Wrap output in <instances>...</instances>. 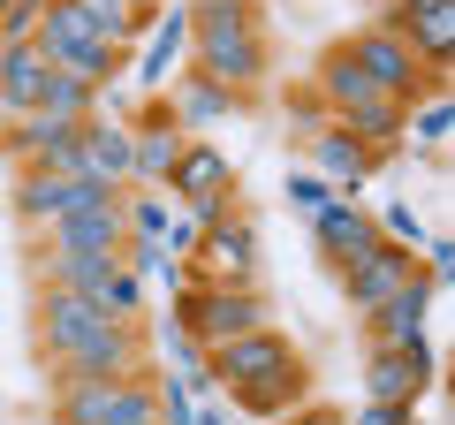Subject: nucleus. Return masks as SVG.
Wrapping results in <instances>:
<instances>
[{"label": "nucleus", "instance_id": "nucleus-19", "mask_svg": "<svg viewBox=\"0 0 455 425\" xmlns=\"http://www.w3.org/2000/svg\"><path fill=\"white\" fill-rule=\"evenodd\" d=\"M379 23L387 31H403L410 38V53H418L433 76H448V61H455V0H433V8H379Z\"/></svg>", "mask_w": 455, "mask_h": 425}, {"label": "nucleus", "instance_id": "nucleus-9", "mask_svg": "<svg viewBox=\"0 0 455 425\" xmlns=\"http://www.w3.org/2000/svg\"><path fill=\"white\" fill-rule=\"evenodd\" d=\"M99 197H114L107 182H84V175H61V167H16V190H8V205H16L23 229H53V221H68V212L99 205Z\"/></svg>", "mask_w": 455, "mask_h": 425}, {"label": "nucleus", "instance_id": "nucleus-22", "mask_svg": "<svg viewBox=\"0 0 455 425\" xmlns=\"http://www.w3.org/2000/svg\"><path fill=\"white\" fill-rule=\"evenodd\" d=\"M311 84H319V99L334 107V115H349V107H364V99H379V84L364 76L357 61H349V46H341V38H334L326 53H319V68H311Z\"/></svg>", "mask_w": 455, "mask_h": 425}, {"label": "nucleus", "instance_id": "nucleus-2", "mask_svg": "<svg viewBox=\"0 0 455 425\" xmlns=\"http://www.w3.org/2000/svg\"><path fill=\"white\" fill-rule=\"evenodd\" d=\"M53 373H76V380H137L152 373V334L145 319H99V327L76 334H38Z\"/></svg>", "mask_w": 455, "mask_h": 425}, {"label": "nucleus", "instance_id": "nucleus-15", "mask_svg": "<svg viewBox=\"0 0 455 425\" xmlns=\"http://www.w3.org/2000/svg\"><path fill=\"white\" fill-rule=\"evenodd\" d=\"M68 175L107 182V190H130V122L122 115H84L76 122V160Z\"/></svg>", "mask_w": 455, "mask_h": 425}, {"label": "nucleus", "instance_id": "nucleus-4", "mask_svg": "<svg viewBox=\"0 0 455 425\" xmlns=\"http://www.w3.org/2000/svg\"><path fill=\"white\" fill-rule=\"evenodd\" d=\"M175 327H190L205 349H220L228 334L266 327V296H259V281H182L175 289Z\"/></svg>", "mask_w": 455, "mask_h": 425}, {"label": "nucleus", "instance_id": "nucleus-33", "mask_svg": "<svg viewBox=\"0 0 455 425\" xmlns=\"http://www.w3.org/2000/svg\"><path fill=\"white\" fill-rule=\"evenodd\" d=\"M281 425H349V410H334V403H311V395H304V403H296Z\"/></svg>", "mask_w": 455, "mask_h": 425}, {"label": "nucleus", "instance_id": "nucleus-40", "mask_svg": "<svg viewBox=\"0 0 455 425\" xmlns=\"http://www.w3.org/2000/svg\"><path fill=\"white\" fill-rule=\"evenodd\" d=\"M0 8H8V0H0Z\"/></svg>", "mask_w": 455, "mask_h": 425}, {"label": "nucleus", "instance_id": "nucleus-34", "mask_svg": "<svg viewBox=\"0 0 455 425\" xmlns=\"http://www.w3.org/2000/svg\"><path fill=\"white\" fill-rule=\"evenodd\" d=\"M190 425H228V403H212V395H197V410H190Z\"/></svg>", "mask_w": 455, "mask_h": 425}, {"label": "nucleus", "instance_id": "nucleus-5", "mask_svg": "<svg viewBox=\"0 0 455 425\" xmlns=\"http://www.w3.org/2000/svg\"><path fill=\"white\" fill-rule=\"evenodd\" d=\"M341 46H349V61H357L364 76L379 84V92L403 99V107H410V99H425V92H448V76H433V68L410 53V38L387 31V23H364V31H349Z\"/></svg>", "mask_w": 455, "mask_h": 425}, {"label": "nucleus", "instance_id": "nucleus-37", "mask_svg": "<svg viewBox=\"0 0 455 425\" xmlns=\"http://www.w3.org/2000/svg\"><path fill=\"white\" fill-rule=\"evenodd\" d=\"M243 425H266V418H243Z\"/></svg>", "mask_w": 455, "mask_h": 425}, {"label": "nucleus", "instance_id": "nucleus-24", "mask_svg": "<svg viewBox=\"0 0 455 425\" xmlns=\"http://www.w3.org/2000/svg\"><path fill=\"white\" fill-rule=\"evenodd\" d=\"M38 115H61V122L99 115V84L68 76V68H46V84H38Z\"/></svg>", "mask_w": 455, "mask_h": 425}, {"label": "nucleus", "instance_id": "nucleus-8", "mask_svg": "<svg viewBox=\"0 0 455 425\" xmlns=\"http://www.w3.org/2000/svg\"><path fill=\"white\" fill-rule=\"evenodd\" d=\"M289 365H304V349L289 342V334H274V319L266 327H251V334H228L220 349H205V373H212V388H259V380H274V373H289Z\"/></svg>", "mask_w": 455, "mask_h": 425}, {"label": "nucleus", "instance_id": "nucleus-39", "mask_svg": "<svg viewBox=\"0 0 455 425\" xmlns=\"http://www.w3.org/2000/svg\"><path fill=\"white\" fill-rule=\"evenodd\" d=\"M0 46H8V38H0Z\"/></svg>", "mask_w": 455, "mask_h": 425}, {"label": "nucleus", "instance_id": "nucleus-27", "mask_svg": "<svg viewBox=\"0 0 455 425\" xmlns=\"http://www.w3.org/2000/svg\"><path fill=\"white\" fill-rule=\"evenodd\" d=\"M281 115H289L296 137H311V130H326V122H334V107L319 99V84H296V92H281Z\"/></svg>", "mask_w": 455, "mask_h": 425}, {"label": "nucleus", "instance_id": "nucleus-29", "mask_svg": "<svg viewBox=\"0 0 455 425\" xmlns=\"http://www.w3.org/2000/svg\"><path fill=\"white\" fill-rule=\"evenodd\" d=\"M152 395H160V425H190V410H197V395H190V380H182V373H167V380H152Z\"/></svg>", "mask_w": 455, "mask_h": 425}, {"label": "nucleus", "instance_id": "nucleus-32", "mask_svg": "<svg viewBox=\"0 0 455 425\" xmlns=\"http://www.w3.org/2000/svg\"><path fill=\"white\" fill-rule=\"evenodd\" d=\"M410 418H418L410 403H372V395H364V410H349V425H410Z\"/></svg>", "mask_w": 455, "mask_h": 425}, {"label": "nucleus", "instance_id": "nucleus-20", "mask_svg": "<svg viewBox=\"0 0 455 425\" xmlns=\"http://www.w3.org/2000/svg\"><path fill=\"white\" fill-rule=\"evenodd\" d=\"M46 53H38V38H8L0 46V122H16L38 107V84H46Z\"/></svg>", "mask_w": 455, "mask_h": 425}, {"label": "nucleus", "instance_id": "nucleus-13", "mask_svg": "<svg viewBox=\"0 0 455 425\" xmlns=\"http://www.w3.org/2000/svg\"><path fill=\"white\" fill-rule=\"evenodd\" d=\"M160 107L175 115V130H182V137H205V130H220V122H243V115H251V99H235L228 84L197 76V68H182V76H167Z\"/></svg>", "mask_w": 455, "mask_h": 425}, {"label": "nucleus", "instance_id": "nucleus-38", "mask_svg": "<svg viewBox=\"0 0 455 425\" xmlns=\"http://www.w3.org/2000/svg\"><path fill=\"white\" fill-rule=\"evenodd\" d=\"M410 425H425V418H410Z\"/></svg>", "mask_w": 455, "mask_h": 425}, {"label": "nucleus", "instance_id": "nucleus-25", "mask_svg": "<svg viewBox=\"0 0 455 425\" xmlns=\"http://www.w3.org/2000/svg\"><path fill=\"white\" fill-rule=\"evenodd\" d=\"M76 16L92 23L99 38H114V46H137V31L152 23V16H137L130 0H76Z\"/></svg>", "mask_w": 455, "mask_h": 425}, {"label": "nucleus", "instance_id": "nucleus-28", "mask_svg": "<svg viewBox=\"0 0 455 425\" xmlns=\"http://www.w3.org/2000/svg\"><path fill=\"white\" fill-rule=\"evenodd\" d=\"M448 122H455V115H448V92L410 99V137H418V145H433V152H440V145H448Z\"/></svg>", "mask_w": 455, "mask_h": 425}, {"label": "nucleus", "instance_id": "nucleus-10", "mask_svg": "<svg viewBox=\"0 0 455 425\" xmlns=\"http://www.w3.org/2000/svg\"><path fill=\"white\" fill-rule=\"evenodd\" d=\"M190 274L197 281H259V229H251V212H235V205L212 212L190 244Z\"/></svg>", "mask_w": 455, "mask_h": 425}, {"label": "nucleus", "instance_id": "nucleus-21", "mask_svg": "<svg viewBox=\"0 0 455 425\" xmlns=\"http://www.w3.org/2000/svg\"><path fill=\"white\" fill-rule=\"evenodd\" d=\"M433 281H418V289H403V296H387V304H372V311H357L364 319V342H418L425 334V319H433Z\"/></svg>", "mask_w": 455, "mask_h": 425}, {"label": "nucleus", "instance_id": "nucleus-35", "mask_svg": "<svg viewBox=\"0 0 455 425\" xmlns=\"http://www.w3.org/2000/svg\"><path fill=\"white\" fill-rule=\"evenodd\" d=\"M379 8H387V16H395V8H433V0H379Z\"/></svg>", "mask_w": 455, "mask_h": 425}, {"label": "nucleus", "instance_id": "nucleus-6", "mask_svg": "<svg viewBox=\"0 0 455 425\" xmlns=\"http://www.w3.org/2000/svg\"><path fill=\"white\" fill-rule=\"evenodd\" d=\"M160 190L205 229L220 205H235V160H228L220 145H205V137H182V152H175V167H167Z\"/></svg>", "mask_w": 455, "mask_h": 425}, {"label": "nucleus", "instance_id": "nucleus-31", "mask_svg": "<svg viewBox=\"0 0 455 425\" xmlns=\"http://www.w3.org/2000/svg\"><path fill=\"white\" fill-rule=\"evenodd\" d=\"M326 197H334V190H326V175H311V167H296V175H289V205H304V212H319Z\"/></svg>", "mask_w": 455, "mask_h": 425}, {"label": "nucleus", "instance_id": "nucleus-36", "mask_svg": "<svg viewBox=\"0 0 455 425\" xmlns=\"http://www.w3.org/2000/svg\"><path fill=\"white\" fill-rule=\"evenodd\" d=\"M130 8H137V16H152V8H167V0H130Z\"/></svg>", "mask_w": 455, "mask_h": 425}, {"label": "nucleus", "instance_id": "nucleus-11", "mask_svg": "<svg viewBox=\"0 0 455 425\" xmlns=\"http://www.w3.org/2000/svg\"><path fill=\"white\" fill-rule=\"evenodd\" d=\"M182 61H190V0H167V8H152L145 31H137L130 76L145 92H167V76H182Z\"/></svg>", "mask_w": 455, "mask_h": 425}, {"label": "nucleus", "instance_id": "nucleus-12", "mask_svg": "<svg viewBox=\"0 0 455 425\" xmlns=\"http://www.w3.org/2000/svg\"><path fill=\"white\" fill-rule=\"evenodd\" d=\"M418 281H433L425 274V259L410 244H379V251H364L357 266H341V296L357 311H372V304H387V296H403V289H418ZM440 289V281H433Z\"/></svg>", "mask_w": 455, "mask_h": 425}, {"label": "nucleus", "instance_id": "nucleus-7", "mask_svg": "<svg viewBox=\"0 0 455 425\" xmlns=\"http://www.w3.org/2000/svg\"><path fill=\"white\" fill-rule=\"evenodd\" d=\"M433 380H440V357H433V342H364V395L372 403H410L418 410L425 395H433Z\"/></svg>", "mask_w": 455, "mask_h": 425}, {"label": "nucleus", "instance_id": "nucleus-17", "mask_svg": "<svg viewBox=\"0 0 455 425\" xmlns=\"http://www.w3.org/2000/svg\"><path fill=\"white\" fill-rule=\"evenodd\" d=\"M0 152L16 167H61L68 175V160H76V122H61V115H16V122H0Z\"/></svg>", "mask_w": 455, "mask_h": 425}, {"label": "nucleus", "instance_id": "nucleus-23", "mask_svg": "<svg viewBox=\"0 0 455 425\" xmlns=\"http://www.w3.org/2000/svg\"><path fill=\"white\" fill-rule=\"evenodd\" d=\"M311 395V365H289V373H274V380H259V388H235L228 403L243 410V418H266V425H281L296 403Z\"/></svg>", "mask_w": 455, "mask_h": 425}, {"label": "nucleus", "instance_id": "nucleus-1", "mask_svg": "<svg viewBox=\"0 0 455 425\" xmlns=\"http://www.w3.org/2000/svg\"><path fill=\"white\" fill-rule=\"evenodd\" d=\"M197 76L228 84L235 99H259L274 76V38H266L259 0H190V61Z\"/></svg>", "mask_w": 455, "mask_h": 425}, {"label": "nucleus", "instance_id": "nucleus-26", "mask_svg": "<svg viewBox=\"0 0 455 425\" xmlns=\"http://www.w3.org/2000/svg\"><path fill=\"white\" fill-rule=\"evenodd\" d=\"M92 296L114 311V319H145V274H130V266H114V274L99 281Z\"/></svg>", "mask_w": 455, "mask_h": 425}, {"label": "nucleus", "instance_id": "nucleus-3", "mask_svg": "<svg viewBox=\"0 0 455 425\" xmlns=\"http://www.w3.org/2000/svg\"><path fill=\"white\" fill-rule=\"evenodd\" d=\"M38 53H46L53 68H68V76H84V84H122L130 76V46H114V38H99L92 23L76 16V0H46V16H38Z\"/></svg>", "mask_w": 455, "mask_h": 425}, {"label": "nucleus", "instance_id": "nucleus-18", "mask_svg": "<svg viewBox=\"0 0 455 425\" xmlns=\"http://www.w3.org/2000/svg\"><path fill=\"white\" fill-rule=\"evenodd\" d=\"M311 236H319V259L334 266V274H341V266H357L364 251L387 244V236H379V221H372V212H357L349 197H326V205L311 212Z\"/></svg>", "mask_w": 455, "mask_h": 425}, {"label": "nucleus", "instance_id": "nucleus-30", "mask_svg": "<svg viewBox=\"0 0 455 425\" xmlns=\"http://www.w3.org/2000/svg\"><path fill=\"white\" fill-rule=\"evenodd\" d=\"M38 16H46V0H8V8H0V38H31Z\"/></svg>", "mask_w": 455, "mask_h": 425}, {"label": "nucleus", "instance_id": "nucleus-16", "mask_svg": "<svg viewBox=\"0 0 455 425\" xmlns=\"http://www.w3.org/2000/svg\"><path fill=\"white\" fill-rule=\"evenodd\" d=\"M304 145H311V175H326V190H334V197H357L364 182H372L379 167H387L372 145H364V137H349V130H341V122L311 130Z\"/></svg>", "mask_w": 455, "mask_h": 425}, {"label": "nucleus", "instance_id": "nucleus-14", "mask_svg": "<svg viewBox=\"0 0 455 425\" xmlns=\"http://www.w3.org/2000/svg\"><path fill=\"white\" fill-rule=\"evenodd\" d=\"M122 236H130V221H122V190H114V197H99V205L53 221V229H38L31 244H46V251H84V259H122Z\"/></svg>", "mask_w": 455, "mask_h": 425}]
</instances>
